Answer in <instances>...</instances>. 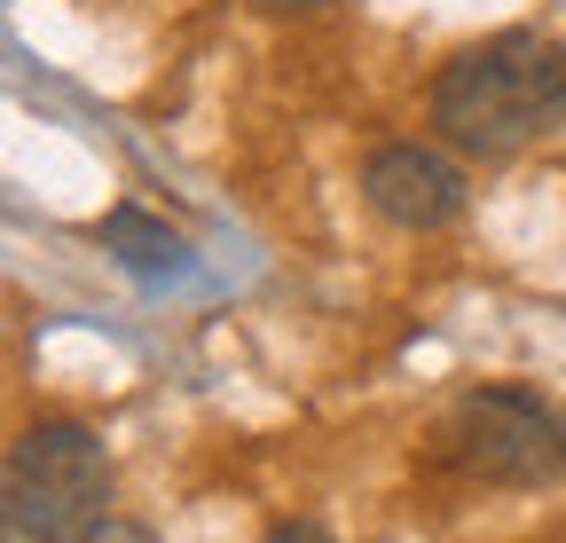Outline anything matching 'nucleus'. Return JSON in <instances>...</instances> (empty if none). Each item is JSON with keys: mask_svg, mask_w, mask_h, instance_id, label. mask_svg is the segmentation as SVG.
<instances>
[{"mask_svg": "<svg viewBox=\"0 0 566 543\" xmlns=\"http://www.w3.org/2000/svg\"><path fill=\"white\" fill-rule=\"evenodd\" d=\"M363 197L394 229H449L464 213V166L433 143H386L363 158Z\"/></svg>", "mask_w": 566, "mask_h": 543, "instance_id": "20e7f679", "label": "nucleus"}, {"mask_svg": "<svg viewBox=\"0 0 566 543\" xmlns=\"http://www.w3.org/2000/svg\"><path fill=\"white\" fill-rule=\"evenodd\" d=\"M103 244L134 268V276H174V268H181V237L166 221H150V213H134V206L103 213Z\"/></svg>", "mask_w": 566, "mask_h": 543, "instance_id": "39448f33", "label": "nucleus"}, {"mask_svg": "<svg viewBox=\"0 0 566 543\" xmlns=\"http://www.w3.org/2000/svg\"><path fill=\"white\" fill-rule=\"evenodd\" d=\"M252 9H268V17H292V9H323V0H252Z\"/></svg>", "mask_w": 566, "mask_h": 543, "instance_id": "6e6552de", "label": "nucleus"}, {"mask_svg": "<svg viewBox=\"0 0 566 543\" xmlns=\"http://www.w3.org/2000/svg\"><path fill=\"white\" fill-rule=\"evenodd\" d=\"M268 543H331V535H323V528H315V520H292V528H275V535H268Z\"/></svg>", "mask_w": 566, "mask_h": 543, "instance_id": "0eeeda50", "label": "nucleus"}, {"mask_svg": "<svg viewBox=\"0 0 566 543\" xmlns=\"http://www.w3.org/2000/svg\"><path fill=\"white\" fill-rule=\"evenodd\" d=\"M111 520V457L80 418H40L0 457V543H87Z\"/></svg>", "mask_w": 566, "mask_h": 543, "instance_id": "f03ea898", "label": "nucleus"}, {"mask_svg": "<svg viewBox=\"0 0 566 543\" xmlns=\"http://www.w3.org/2000/svg\"><path fill=\"white\" fill-rule=\"evenodd\" d=\"M87 543H150V528H134V520H118V512H111V520H103Z\"/></svg>", "mask_w": 566, "mask_h": 543, "instance_id": "423d86ee", "label": "nucleus"}, {"mask_svg": "<svg viewBox=\"0 0 566 543\" xmlns=\"http://www.w3.org/2000/svg\"><path fill=\"white\" fill-rule=\"evenodd\" d=\"M566 118V48L512 24V32H488L472 48H457L433 80V126L441 143L480 158V166H504L520 158L543 126Z\"/></svg>", "mask_w": 566, "mask_h": 543, "instance_id": "f257e3e1", "label": "nucleus"}, {"mask_svg": "<svg viewBox=\"0 0 566 543\" xmlns=\"http://www.w3.org/2000/svg\"><path fill=\"white\" fill-rule=\"evenodd\" d=\"M441 441L472 481L495 489H543L566 472V418L527 386H472L449 410Z\"/></svg>", "mask_w": 566, "mask_h": 543, "instance_id": "7ed1b4c3", "label": "nucleus"}]
</instances>
